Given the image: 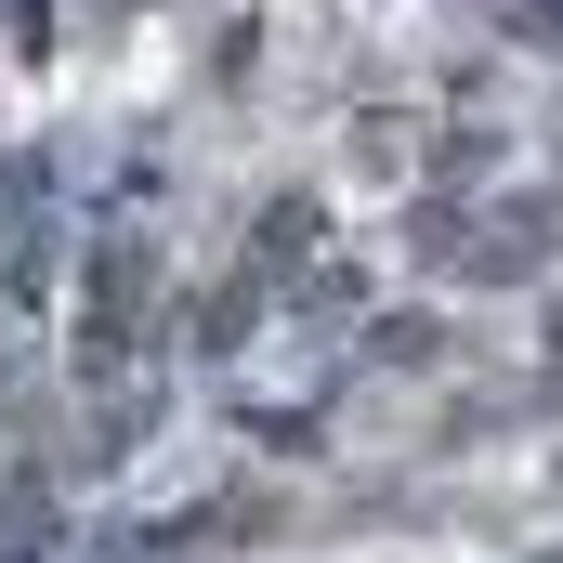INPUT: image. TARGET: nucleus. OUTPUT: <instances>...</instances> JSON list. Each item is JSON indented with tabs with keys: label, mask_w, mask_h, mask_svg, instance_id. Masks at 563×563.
I'll list each match as a JSON object with an SVG mask.
<instances>
[{
	"label": "nucleus",
	"mask_w": 563,
	"mask_h": 563,
	"mask_svg": "<svg viewBox=\"0 0 563 563\" xmlns=\"http://www.w3.org/2000/svg\"><path fill=\"white\" fill-rule=\"evenodd\" d=\"M0 394H13V341H0Z\"/></svg>",
	"instance_id": "f03ea898"
},
{
	"label": "nucleus",
	"mask_w": 563,
	"mask_h": 563,
	"mask_svg": "<svg viewBox=\"0 0 563 563\" xmlns=\"http://www.w3.org/2000/svg\"><path fill=\"white\" fill-rule=\"evenodd\" d=\"M538 236H551V210H525V197H511V210L472 236V276H538Z\"/></svg>",
	"instance_id": "f257e3e1"
}]
</instances>
